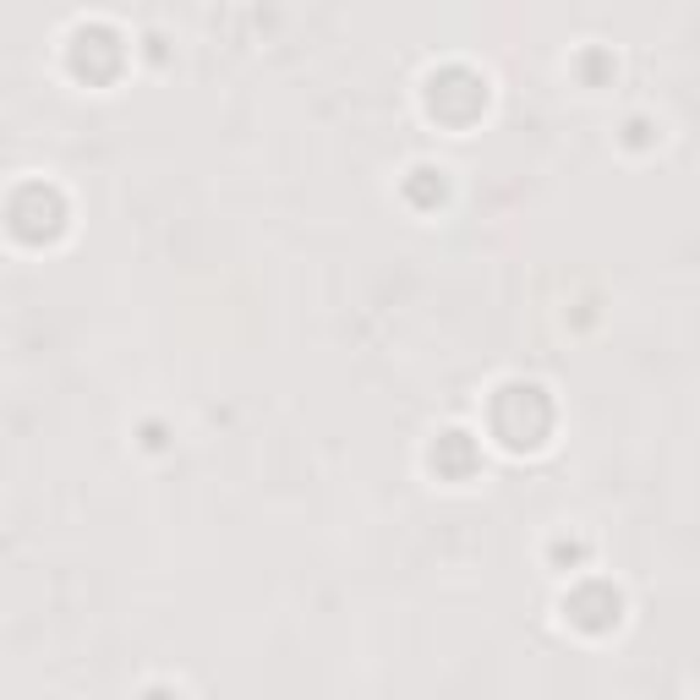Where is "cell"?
<instances>
[{
    "mask_svg": "<svg viewBox=\"0 0 700 700\" xmlns=\"http://www.w3.org/2000/svg\"><path fill=\"white\" fill-rule=\"evenodd\" d=\"M564 613H570L574 624H585V630H613L619 624V591L602 585V580H591V585H580L564 602Z\"/></svg>",
    "mask_w": 700,
    "mask_h": 700,
    "instance_id": "obj_1",
    "label": "cell"
}]
</instances>
